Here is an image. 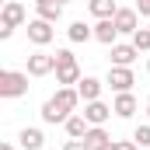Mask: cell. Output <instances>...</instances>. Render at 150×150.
<instances>
[{
    "mask_svg": "<svg viewBox=\"0 0 150 150\" xmlns=\"http://www.w3.org/2000/svg\"><path fill=\"white\" fill-rule=\"evenodd\" d=\"M28 77V70H0V98H25Z\"/></svg>",
    "mask_w": 150,
    "mask_h": 150,
    "instance_id": "obj_1",
    "label": "cell"
},
{
    "mask_svg": "<svg viewBox=\"0 0 150 150\" xmlns=\"http://www.w3.org/2000/svg\"><path fill=\"white\" fill-rule=\"evenodd\" d=\"M105 84L112 87L115 94H122V91H133V84H136V77L129 67H108V77H105Z\"/></svg>",
    "mask_w": 150,
    "mask_h": 150,
    "instance_id": "obj_2",
    "label": "cell"
},
{
    "mask_svg": "<svg viewBox=\"0 0 150 150\" xmlns=\"http://www.w3.org/2000/svg\"><path fill=\"white\" fill-rule=\"evenodd\" d=\"M115 28H119V35H136V28H140V11H136V7H119V11H115Z\"/></svg>",
    "mask_w": 150,
    "mask_h": 150,
    "instance_id": "obj_3",
    "label": "cell"
},
{
    "mask_svg": "<svg viewBox=\"0 0 150 150\" xmlns=\"http://www.w3.org/2000/svg\"><path fill=\"white\" fill-rule=\"evenodd\" d=\"M52 70H56V52H42L38 49V52L28 56V74L32 77H49Z\"/></svg>",
    "mask_w": 150,
    "mask_h": 150,
    "instance_id": "obj_4",
    "label": "cell"
},
{
    "mask_svg": "<svg viewBox=\"0 0 150 150\" xmlns=\"http://www.w3.org/2000/svg\"><path fill=\"white\" fill-rule=\"evenodd\" d=\"M25 21H28L25 4H21V0H7V4H4V11H0V25H7V28H21Z\"/></svg>",
    "mask_w": 150,
    "mask_h": 150,
    "instance_id": "obj_5",
    "label": "cell"
},
{
    "mask_svg": "<svg viewBox=\"0 0 150 150\" xmlns=\"http://www.w3.org/2000/svg\"><path fill=\"white\" fill-rule=\"evenodd\" d=\"M52 35H56V32H52V21H42V18H32V21H28V42H32V45L42 49V45L52 42Z\"/></svg>",
    "mask_w": 150,
    "mask_h": 150,
    "instance_id": "obj_6",
    "label": "cell"
},
{
    "mask_svg": "<svg viewBox=\"0 0 150 150\" xmlns=\"http://www.w3.org/2000/svg\"><path fill=\"white\" fill-rule=\"evenodd\" d=\"M112 112H115V108L105 105L101 98H98V101H84V119H87L91 126H105V122L112 119Z\"/></svg>",
    "mask_w": 150,
    "mask_h": 150,
    "instance_id": "obj_7",
    "label": "cell"
},
{
    "mask_svg": "<svg viewBox=\"0 0 150 150\" xmlns=\"http://www.w3.org/2000/svg\"><path fill=\"white\" fill-rule=\"evenodd\" d=\"M136 56H140V49L133 42H115L112 45V67H133Z\"/></svg>",
    "mask_w": 150,
    "mask_h": 150,
    "instance_id": "obj_8",
    "label": "cell"
},
{
    "mask_svg": "<svg viewBox=\"0 0 150 150\" xmlns=\"http://www.w3.org/2000/svg\"><path fill=\"white\" fill-rule=\"evenodd\" d=\"M112 108H115V115H119V119H133V115H136V108H140V105H136V94H133V91L115 94Z\"/></svg>",
    "mask_w": 150,
    "mask_h": 150,
    "instance_id": "obj_9",
    "label": "cell"
},
{
    "mask_svg": "<svg viewBox=\"0 0 150 150\" xmlns=\"http://www.w3.org/2000/svg\"><path fill=\"white\" fill-rule=\"evenodd\" d=\"M35 18L56 25V21L63 18V4H59V0H35Z\"/></svg>",
    "mask_w": 150,
    "mask_h": 150,
    "instance_id": "obj_10",
    "label": "cell"
},
{
    "mask_svg": "<svg viewBox=\"0 0 150 150\" xmlns=\"http://www.w3.org/2000/svg\"><path fill=\"white\" fill-rule=\"evenodd\" d=\"M18 143H21V150H42L45 147V136H42V129H35V126H25L18 133Z\"/></svg>",
    "mask_w": 150,
    "mask_h": 150,
    "instance_id": "obj_11",
    "label": "cell"
},
{
    "mask_svg": "<svg viewBox=\"0 0 150 150\" xmlns=\"http://www.w3.org/2000/svg\"><path fill=\"white\" fill-rule=\"evenodd\" d=\"M101 87H105V80H98V77H80V84H77V91H80L84 101H98Z\"/></svg>",
    "mask_w": 150,
    "mask_h": 150,
    "instance_id": "obj_12",
    "label": "cell"
},
{
    "mask_svg": "<svg viewBox=\"0 0 150 150\" xmlns=\"http://www.w3.org/2000/svg\"><path fill=\"white\" fill-rule=\"evenodd\" d=\"M94 38L101 42V45H115V38H119V28H115L112 18H101L98 25H94Z\"/></svg>",
    "mask_w": 150,
    "mask_h": 150,
    "instance_id": "obj_13",
    "label": "cell"
},
{
    "mask_svg": "<svg viewBox=\"0 0 150 150\" xmlns=\"http://www.w3.org/2000/svg\"><path fill=\"white\" fill-rule=\"evenodd\" d=\"M63 129H67V136H70V140H84V136H87V129H91V122H87L84 115L74 112L67 122H63Z\"/></svg>",
    "mask_w": 150,
    "mask_h": 150,
    "instance_id": "obj_14",
    "label": "cell"
},
{
    "mask_svg": "<svg viewBox=\"0 0 150 150\" xmlns=\"http://www.w3.org/2000/svg\"><path fill=\"white\" fill-rule=\"evenodd\" d=\"M84 143H87L91 150H105L108 143H112V136L105 133V126H91V129H87V136H84Z\"/></svg>",
    "mask_w": 150,
    "mask_h": 150,
    "instance_id": "obj_15",
    "label": "cell"
},
{
    "mask_svg": "<svg viewBox=\"0 0 150 150\" xmlns=\"http://www.w3.org/2000/svg\"><path fill=\"white\" fill-rule=\"evenodd\" d=\"M80 67L77 63H70V67H56V84H63V87H74V84H80Z\"/></svg>",
    "mask_w": 150,
    "mask_h": 150,
    "instance_id": "obj_16",
    "label": "cell"
},
{
    "mask_svg": "<svg viewBox=\"0 0 150 150\" xmlns=\"http://www.w3.org/2000/svg\"><path fill=\"white\" fill-rule=\"evenodd\" d=\"M67 38H70V42H87V38H94V25L70 21V28H67Z\"/></svg>",
    "mask_w": 150,
    "mask_h": 150,
    "instance_id": "obj_17",
    "label": "cell"
},
{
    "mask_svg": "<svg viewBox=\"0 0 150 150\" xmlns=\"http://www.w3.org/2000/svg\"><path fill=\"white\" fill-rule=\"evenodd\" d=\"M87 11L101 21V18H115L119 7H115V0H87Z\"/></svg>",
    "mask_w": 150,
    "mask_h": 150,
    "instance_id": "obj_18",
    "label": "cell"
},
{
    "mask_svg": "<svg viewBox=\"0 0 150 150\" xmlns=\"http://www.w3.org/2000/svg\"><path fill=\"white\" fill-rule=\"evenodd\" d=\"M133 45L140 49V52H150V28H136V35H133Z\"/></svg>",
    "mask_w": 150,
    "mask_h": 150,
    "instance_id": "obj_19",
    "label": "cell"
},
{
    "mask_svg": "<svg viewBox=\"0 0 150 150\" xmlns=\"http://www.w3.org/2000/svg\"><path fill=\"white\" fill-rule=\"evenodd\" d=\"M133 140H136L140 147H150V122H143V126H136V133H133Z\"/></svg>",
    "mask_w": 150,
    "mask_h": 150,
    "instance_id": "obj_20",
    "label": "cell"
},
{
    "mask_svg": "<svg viewBox=\"0 0 150 150\" xmlns=\"http://www.w3.org/2000/svg\"><path fill=\"white\" fill-rule=\"evenodd\" d=\"M70 63H77L74 52L70 49H56V67H70Z\"/></svg>",
    "mask_w": 150,
    "mask_h": 150,
    "instance_id": "obj_21",
    "label": "cell"
},
{
    "mask_svg": "<svg viewBox=\"0 0 150 150\" xmlns=\"http://www.w3.org/2000/svg\"><path fill=\"white\" fill-rule=\"evenodd\" d=\"M112 147L115 150H140V143H136V140H115Z\"/></svg>",
    "mask_w": 150,
    "mask_h": 150,
    "instance_id": "obj_22",
    "label": "cell"
},
{
    "mask_svg": "<svg viewBox=\"0 0 150 150\" xmlns=\"http://www.w3.org/2000/svg\"><path fill=\"white\" fill-rule=\"evenodd\" d=\"M63 150H91V147H87L84 140H67V143H63Z\"/></svg>",
    "mask_w": 150,
    "mask_h": 150,
    "instance_id": "obj_23",
    "label": "cell"
},
{
    "mask_svg": "<svg viewBox=\"0 0 150 150\" xmlns=\"http://www.w3.org/2000/svg\"><path fill=\"white\" fill-rule=\"evenodd\" d=\"M136 11H140V18H150V0H136Z\"/></svg>",
    "mask_w": 150,
    "mask_h": 150,
    "instance_id": "obj_24",
    "label": "cell"
},
{
    "mask_svg": "<svg viewBox=\"0 0 150 150\" xmlns=\"http://www.w3.org/2000/svg\"><path fill=\"white\" fill-rule=\"evenodd\" d=\"M0 150H14V147H11V143H4V147H0Z\"/></svg>",
    "mask_w": 150,
    "mask_h": 150,
    "instance_id": "obj_25",
    "label": "cell"
},
{
    "mask_svg": "<svg viewBox=\"0 0 150 150\" xmlns=\"http://www.w3.org/2000/svg\"><path fill=\"white\" fill-rule=\"evenodd\" d=\"M147 119H150V98H147Z\"/></svg>",
    "mask_w": 150,
    "mask_h": 150,
    "instance_id": "obj_26",
    "label": "cell"
},
{
    "mask_svg": "<svg viewBox=\"0 0 150 150\" xmlns=\"http://www.w3.org/2000/svg\"><path fill=\"white\" fill-rule=\"evenodd\" d=\"M112 143H115V140H112ZM112 143H108V147H105V150H115V147H112Z\"/></svg>",
    "mask_w": 150,
    "mask_h": 150,
    "instance_id": "obj_27",
    "label": "cell"
},
{
    "mask_svg": "<svg viewBox=\"0 0 150 150\" xmlns=\"http://www.w3.org/2000/svg\"><path fill=\"white\" fill-rule=\"evenodd\" d=\"M147 74H150V59H147Z\"/></svg>",
    "mask_w": 150,
    "mask_h": 150,
    "instance_id": "obj_28",
    "label": "cell"
},
{
    "mask_svg": "<svg viewBox=\"0 0 150 150\" xmlns=\"http://www.w3.org/2000/svg\"><path fill=\"white\" fill-rule=\"evenodd\" d=\"M59 4H67V0H59Z\"/></svg>",
    "mask_w": 150,
    "mask_h": 150,
    "instance_id": "obj_29",
    "label": "cell"
}]
</instances>
